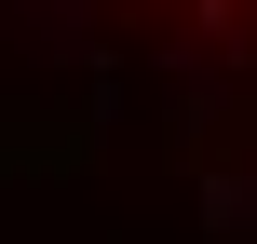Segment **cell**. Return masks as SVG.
I'll use <instances>...</instances> for the list:
<instances>
[{
  "label": "cell",
  "mask_w": 257,
  "mask_h": 244,
  "mask_svg": "<svg viewBox=\"0 0 257 244\" xmlns=\"http://www.w3.org/2000/svg\"><path fill=\"white\" fill-rule=\"evenodd\" d=\"M149 27H176V41H203V54H230V68H257V0H136Z\"/></svg>",
  "instance_id": "6da1fadb"
}]
</instances>
